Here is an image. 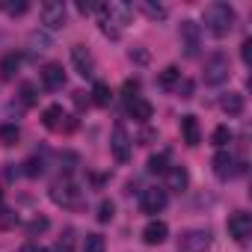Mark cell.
<instances>
[{
	"mask_svg": "<svg viewBox=\"0 0 252 252\" xmlns=\"http://www.w3.org/2000/svg\"><path fill=\"white\" fill-rule=\"evenodd\" d=\"M18 252H48V249H42V246H36V243H24Z\"/></svg>",
	"mask_w": 252,
	"mask_h": 252,
	"instance_id": "cell-40",
	"label": "cell"
},
{
	"mask_svg": "<svg viewBox=\"0 0 252 252\" xmlns=\"http://www.w3.org/2000/svg\"><path fill=\"white\" fill-rule=\"evenodd\" d=\"M24 172H27L30 178H39V175L45 172V158H42V155H33V158H27V163H24Z\"/></svg>",
	"mask_w": 252,
	"mask_h": 252,
	"instance_id": "cell-24",
	"label": "cell"
},
{
	"mask_svg": "<svg viewBox=\"0 0 252 252\" xmlns=\"http://www.w3.org/2000/svg\"><path fill=\"white\" fill-rule=\"evenodd\" d=\"M92 104H98V107H107L110 101H113V92H110V86L104 83V80H98L95 86H92V98H89Z\"/></svg>",
	"mask_w": 252,
	"mask_h": 252,
	"instance_id": "cell-21",
	"label": "cell"
},
{
	"mask_svg": "<svg viewBox=\"0 0 252 252\" xmlns=\"http://www.w3.org/2000/svg\"><path fill=\"white\" fill-rule=\"evenodd\" d=\"M104 249H107L104 234H86V240H83V252H104Z\"/></svg>",
	"mask_w": 252,
	"mask_h": 252,
	"instance_id": "cell-26",
	"label": "cell"
},
{
	"mask_svg": "<svg viewBox=\"0 0 252 252\" xmlns=\"http://www.w3.org/2000/svg\"><path fill=\"white\" fill-rule=\"evenodd\" d=\"M110 149H113V158H116L119 163H128V160H131V140H128V131H125L122 125H116V128H113Z\"/></svg>",
	"mask_w": 252,
	"mask_h": 252,
	"instance_id": "cell-10",
	"label": "cell"
},
{
	"mask_svg": "<svg viewBox=\"0 0 252 252\" xmlns=\"http://www.w3.org/2000/svg\"><path fill=\"white\" fill-rule=\"evenodd\" d=\"M0 199H3V193H0Z\"/></svg>",
	"mask_w": 252,
	"mask_h": 252,
	"instance_id": "cell-41",
	"label": "cell"
},
{
	"mask_svg": "<svg viewBox=\"0 0 252 252\" xmlns=\"http://www.w3.org/2000/svg\"><path fill=\"white\" fill-rule=\"evenodd\" d=\"M166 202H169V196L163 187H149V190H143L140 208H143V214H160L166 208Z\"/></svg>",
	"mask_w": 252,
	"mask_h": 252,
	"instance_id": "cell-9",
	"label": "cell"
},
{
	"mask_svg": "<svg viewBox=\"0 0 252 252\" xmlns=\"http://www.w3.org/2000/svg\"><path fill=\"white\" fill-rule=\"evenodd\" d=\"M125 107H128V116L137 119V122H149V119H152V104H149L143 95L128 98V101H125Z\"/></svg>",
	"mask_w": 252,
	"mask_h": 252,
	"instance_id": "cell-17",
	"label": "cell"
},
{
	"mask_svg": "<svg viewBox=\"0 0 252 252\" xmlns=\"http://www.w3.org/2000/svg\"><path fill=\"white\" fill-rule=\"evenodd\" d=\"M42 86H45L48 92L63 89V86H65V71H63V65H57V63L45 65V68H42Z\"/></svg>",
	"mask_w": 252,
	"mask_h": 252,
	"instance_id": "cell-15",
	"label": "cell"
},
{
	"mask_svg": "<svg viewBox=\"0 0 252 252\" xmlns=\"http://www.w3.org/2000/svg\"><path fill=\"white\" fill-rule=\"evenodd\" d=\"M140 9H143L149 18H166V9H163L160 3H149V0H146V3H140Z\"/></svg>",
	"mask_w": 252,
	"mask_h": 252,
	"instance_id": "cell-31",
	"label": "cell"
},
{
	"mask_svg": "<svg viewBox=\"0 0 252 252\" xmlns=\"http://www.w3.org/2000/svg\"><path fill=\"white\" fill-rule=\"evenodd\" d=\"M240 54H243V63H249V60H252V39H246V42L240 45Z\"/></svg>",
	"mask_w": 252,
	"mask_h": 252,
	"instance_id": "cell-37",
	"label": "cell"
},
{
	"mask_svg": "<svg viewBox=\"0 0 252 252\" xmlns=\"http://www.w3.org/2000/svg\"><path fill=\"white\" fill-rule=\"evenodd\" d=\"M48 45H51V42H48V36H45V33H33V36H30V48H33V54L48 51Z\"/></svg>",
	"mask_w": 252,
	"mask_h": 252,
	"instance_id": "cell-32",
	"label": "cell"
},
{
	"mask_svg": "<svg viewBox=\"0 0 252 252\" xmlns=\"http://www.w3.org/2000/svg\"><path fill=\"white\" fill-rule=\"evenodd\" d=\"M65 15H68V9H65V3H60V0H48V3H42V24L48 30L65 27Z\"/></svg>",
	"mask_w": 252,
	"mask_h": 252,
	"instance_id": "cell-8",
	"label": "cell"
},
{
	"mask_svg": "<svg viewBox=\"0 0 252 252\" xmlns=\"http://www.w3.org/2000/svg\"><path fill=\"white\" fill-rule=\"evenodd\" d=\"M98 15H101V33L110 36V39H119L122 27L128 24L131 15H134V6L125 3V0H110V3L98 6Z\"/></svg>",
	"mask_w": 252,
	"mask_h": 252,
	"instance_id": "cell-1",
	"label": "cell"
},
{
	"mask_svg": "<svg viewBox=\"0 0 252 252\" xmlns=\"http://www.w3.org/2000/svg\"><path fill=\"white\" fill-rule=\"evenodd\" d=\"M128 57H131L134 63H140V65H146V63H149V51H146V48H131V54H128Z\"/></svg>",
	"mask_w": 252,
	"mask_h": 252,
	"instance_id": "cell-34",
	"label": "cell"
},
{
	"mask_svg": "<svg viewBox=\"0 0 252 252\" xmlns=\"http://www.w3.org/2000/svg\"><path fill=\"white\" fill-rule=\"evenodd\" d=\"M228 234H231L234 240H246V237L252 234V217L243 214V211L231 214V217H228Z\"/></svg>",
	"mask_w": 252,
	"mask_h": 252,
	"instance_id": "cell-13",
	"label": "cell"
},
{
	"mask_svg": "<svg viewBox=\"0 0 252 252\" xmlns=\"http://www.w3.org/2000/svg\"><path fill=\"white\" fill-rule=\"evenodd\" d=\"M220 107H222L228 116H240V113H243V95L228 92V95H222V98H220Z\"/></svg>",
	"mask_w": 252,
	"mask_h": 252,
	"instance_id": "cell-19",
	"label": "cell"
},
{
	"mask_svg": "<svg viewBox=\"0 0 252 252\" xmlns=\"http://www.w3.org/2000/svg\"><path fill=\"white\" fill-rule=\"evenodd\" d=\"M0 9H3L6 15H24V12L30 9V3H27V0H3V3H0Z\"/></svg>",
	"mask_w": 252,
	"mask_h": 252,
	"instance_id": "cell-25",
	"label": "cell"
},
{
	"mask_svg": "<svg viewBox=\"0 0 252 252\" xmlns=\"http://www.w3.org/2000/svg\"><path fill=\"white\" fill-rule=\"evenodd\" d=\"M48 225H51V222H48V217H36V220H30V222H27V234H30V237H36V234L48 231Z\"/></svg>",
	"mask_w": 252,
	"mask_h": 252,
	"instance_id": "cell-29",
	"label": "cell"
},
{
	"mask_svg": "<svg viewBox=\"0 0 252 252\" xmlns=\"http://www.w3.org/2000/svg\"><path fill=\"white\" fill-rule=\"evenodd\" d=\"M51 199L57 205H63V208H80L83 205V196H80V190L71 181H57L51 187Z\"/></svg>",
	"mask_w": 252,
	"mask_h": 252,
	"instance_id": "cell-6",
	"label": "cell"
},
{
	"mask_svg": "<svg viewBox=\"0 0 252 252\" xmlns=\"http://www.w3.org/2000/svg\"><path fill=\"white\" fill-rule=\"evenodd\" d=\"M113 214H116V205H113L110 199H104V202L98 205V222H110Z\"/></svg>",
	"mask_w": 252,
	"mask_h": 252,
	"instance_id": "cell-30",
	"label": "cell"
},
{
	"mask_svg": "<svg viewBox=\"0 0 252 252\" xmlns=\"http://www.w3.org/2000/svg\"><path fill=\"white\" fill-rule=\"evenodd\" d=\"M149 172H155V175L166 172V155H152L149 158Z\"/></svg>",
	"mask_w": 252,
	"mask_h": 252,
	"instance_id": "cell-33",
	"label": "cell"
},
{
	"mask_svg": "<svg viewBox=\"0 0 252 252\" xmlns=\"http://www.w3.org/2000/svg\"><path fill=\"white\" fill-rule=\"evenodd\" d=\"M228 74H231V60H228L222 51H217V54H211V57L205 60V71H202V77H205L208 86H220V83H225Z\"/></svg>",
	"mask_w": 252,
	"mask_h": 252,
	"instance_id": "cell-3",
	"label": "cell"
},
{
	"mask_svg": "<svg viewBox=\"0 0 252 252\" xmlns=\"http://www.w3.org/2000/svg\"><path fill=\"white\" fill-rule=\"evenodd\" d=\"M211 246V231L208 228H187L178 237V252H205Z\"/></svg>",
	"mask_w": 252,
	"mask_h": 252,
	"instance_id": "cell-5",
	"label": "cell"
},
{
	"mask_svg": "<svg viewBox=\"0 0 252 252\" xmlns=\"http://www.w3.org/2000/svg\"><path fill=\"white\" fill-rule=\"evenodd\" d=\"M187 184H190L187 169H184V166H172V169H169V190L181 193V190H187Z\"/></svg>",
	"mask_w": 252,
	"mask_h": 252,
	"instance_id": "cell-20",
	"label": "cell"
},
{
	"mask_svg": "<svg viewBox=\"0 0 252 252\" xmlns=\"http://www.w3.org/2000/svg\"><path fill=\"white\" fill-rule=\"evenodd\" d=\"M234 21H237V15H234V9L228 3H208L205 6V27H208L211 36H217V39L228 36Z\"/></svg>",
	"mask_w": 252,
	"mask_h": 252,
	"instance_id": "cell-2",
	"label": "cell"
},
{
	"mask_svg": "<svg viewBox=\"0 0 252 252\" xmlns=\"http://www.w3.org/2000/svg\"><path fill=\"white\" fill-rule=\"evenodd\" d=\"M137 92H140V80H128V83H125V101L134 98Z\"/></svg>",
	"mask_w": 252,
	"mask_h": 252,
	"instance_id": "cell-35",
	"label": "cell"
},
{
	"mask_svg": "<svg viewBox=\"0 0 252 252\" xmlns=\"http://www.w3.org/2000/svg\"><path fill=\"white\" fill-rule=\"evenodd\" d=\"M181 134H184V143L190 146V149H196L199 143H202V131H199V119L196 116H181Z\"/></svg>",
	"mask_w": 252,
	"mask_h": 252,
	"instance_id": "cell-16",
	"label": "cell"
},
{
	"mask_svg": "<svg viewBox=\"0 0 252 252\" xmlns=\"http://www.w3.org/2000/svg\"><path fill=\"white\" fill-rule=\"evenodd\" d=\"M178 92H181V98H190V92H193V86H190V80H184V83H178Z\"/></svg>",
	"mask_w": 252,
	"mask_h": 252,
	"instance_id": "cell-39",
	"label": "cell"
},
{
	"mask_svg": "<svg viewBox=\"0 0 252 252\" xmlns=\"http://www.w3.org/2000/svg\"><path fill=\"white\" fill-rule=\"evenodd\" d=\"M71 63H74V68H77L80 77H92L95 74V60H92V54L83 45H74L71 48Z\"/></svg>",
	"mask_w": 252,
	"mask_h": 252,
	"instance_id": "cell-11",
	"label": "cell"
},
{
	"mask_svg": "<svg viewBox=\"0 0 252 252\" xmlns=\"http://www.w3.org/2000/svg\"><path fill=\"white\" fill-rule=\"evenodd\" d=\"M166 237H169V225H166L163 220H149V222H146V228H143V240H146L149 246H160Z\"/></svg>",
	"mask_w": 252,
	"mask_h": 252,
	"instance_id": "cell-14",
	"label": "cell"
},
{
	"mask_svg": "<svg viewBox=\"0 0 252 252\" xmlns=\"http://www.w3.org/2000/svg\"><path fill=\"white\" fill-rule=\"evenodd\" d=\"M211 143H214L217 149H225V146L231 143V131L225 128V125H220V128H217V131L211 134Z\"/></svg>",
	"mask_w": 252,
	"mask_h": 252,
	"instance_id": "cell-27",
	"label": "cell"
},
{
	"mask_svg": "<svg viewBox=\"0 0 252 252\" xmlns=\"http://www.w3.org/2000/svg\"><path fill=\"white\" fill-rule=\"evenodd\" d=\"M234 166H237V160H234V155H231V152H225V149H220V152L214 155V175H217V178H222V181H228V178H231V175L237 172Z\"/></svg>",
	"mask_w": 252,
	"mask_h": 252,
	"instance_id": "cell-12",
	"label": "cell"
},
{
	"mask_svg": "<svg viewBox=\"0 0 252 252\" xmlns=\"http://www.w3.org/2000/svg\"><path fill=\"white\" fill-rule=\"evenodd\" d=\"M181 48H184V54L187 57H196L199 54V48H202V27L196 24V21H181Z\"/></svg>",
	"mask_w": 252,
	"mask_h": 252,
	"instance_id": "cell-7",
	"label": "cell"
},
{
	"mask_svg": "<svg viewBox=\"0 0 252 252\" xmlns=\"http://www.w3.org/2000/svg\"><path fill=\"white\" fill-rule=\"evenodd\" d=\"M42 122H45L48 131H57V134H71V131L77 128V119L68 116L60 104H51V107L42 113Z\"/></svg>",
	"mask_w": 252,
	"mask_h": 252,
	"instance_id": "cell-4",
	"label": "cell"
},
{
	"mask_svg": "<svg viewBox=\"0 0 252 252\" xmlns=\"http://www.w3.org/2000/svg\"><path fill=\"white\" fill-rule=\"evenodd\" d=\"M21 95H24V104H33V101H36V95H33V86H30V83H24Z\"/></svg>",
	"mask_w": 252,
	"mask_h": 252,
	"instance_id": "cell-38",
	"label": "cell"
},
{
	"mask_svg": "<svg viewBox=\"0 0 252 252\" xmlns=\"http://www.w3.org/2000/svg\"><path fill=\"white\" fill-rule=\"evenodd\" d=\"M18 137H21L18 125H0V146H15Z\"/></svg>",
	"mask_w": 252,
	"mask_h": 252,
	"instance_id": "cell-23",
	"label": "cell"
},
{
	"mask_svg": "<svg viewBox=\"0 0 252 252\" xmlns=\"http://www.w3.org/2000/svg\"><path fill=\"white\" fill-rule=\"evenodd\" d=\"M18 65H21V54H6L3 57V63H0V77H3V80H12L15 74H18Z\"/></svg>",
	"mask_w": 252,
	"mask_h": 252,
	"instance_id": "cell-18",
	"label": "cell"
},
{
	"mask_svg": "<svg viewBox=\"0 0 252 252\" xmlns=\"http://www.w3.org/2000/svg\"><path fill=\"white\" fill-rule=\"evenodd\" d=\"M74 104H77V107H89L92 101H89V95H86L83 89H77V92H74Z\"/></svg>",
	"mask_w": 252,
	"mask_h": 252,
	"instance_id": "cell-36",
	"label": "cell"
},
{
	"mask_svg": "<svg viewBox=\"0 0 252 252\" xmlns=\"http://www.w3.org/2000/svg\"><path fill=\"white\" fill-rule=\"evenodd\" d=\"M178 80H181V71H178L175 65H166V68L160 71V77H158L160 89H175V86H178Z\"/></svg>",
	"mask_w": 252,
	"mask_h": 252,
	"instance_id": "cell-22",
	"label": "cell"
},
{
	"mask_svg": "<svg viewBox=\"0 0 252 252\" xmlns=\"http://www.w3.org/2000/svg\"><path fill=\"white\" fill-rule=\"evenodd\" d=\"M71 249H74V228H65L57 237V252H71Z\"/></svg>",
	"mask_w": 252,
	"mask_h": 252,
	"instance_id": "cell-28",
	"label": "cell"
}]
</instances>
